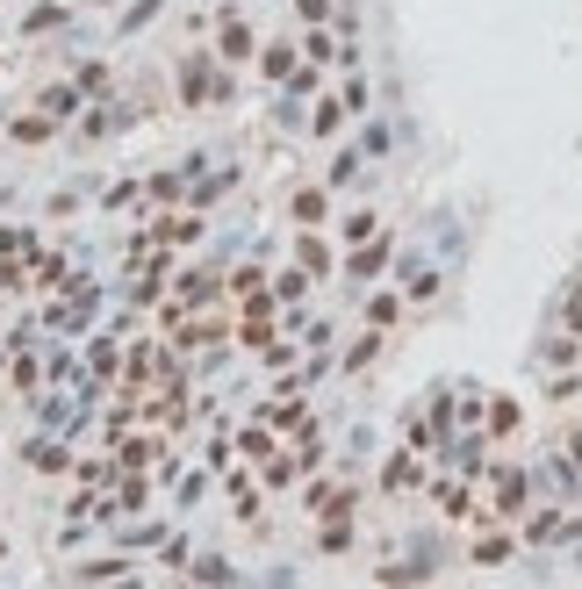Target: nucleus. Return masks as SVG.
Returning a JSON list of instances; mask_svg holds the SVG:
<instances>
[{
    "label": "nucleus",
    "instance_id": "4",
    "mask_svg": "<svg viewBox=\"0 0 582 589\" xmlns=\"http://www.w3.org/2000/svg\"><path fill=\"white\" fill-rule=\"evenodd\" d=\"M36 108H44V116H51V122H72V116H80V108H86V94H80V87H72V80H66V87H44V94H36Z\"/></svg>",
    "mask_w": 582,
    "mask_h": 589
},
{
    "label": "nucleus",
    "instance_id": "20",
    "mask_svg": "<svg viewBox=\"0 0 582 589\" xmlns=\"http://www.w3.org/2000/svg\"><path fill=\"white\" fill-rule=\"evenodd\" d=\"M381 482H389V489H411V482H417V460H411V453H403V460H395V468L381 474Z\"/></svg>",
    "mask_w": 582,
    "mask_h": 589
},
{
    "label": "nucleus",
    "instance_id": "5",
    "mask_svg": "<svg viewBox=\"0 0 582 589\" xmlns=\"http://www.w3.org/2000/svg\"><path fill=\"white\" fill-rule=\"evenodd\" d=\"M302 58H309V65H338V36H331L324 22H309V36H302Z\"/></svg>",
    "mask_w": 582,
    "mask_h": 589
},
{
    "label": "nucleus",
    "instance_id": "18",
    "mask_svg": "<svg viewBox=\"0 0 582 589\" xmlns=\"http://www.w3.org/2000/svg\"><path fill=\"white\" fill-rule=\"evenodd\" d=\"M518 432V402H497V410H489V438H511Z\"/></svg>",
    "mask_w": 582,
    "mask_h": 589
},
{
    "label": "nucleus",
    "instance_id": "13",
    "mask_svg": "<svg viewBox=\"0 0 582 589\" xmlns=\"http://www.w3.org/2000/svg\"><path fill=\"white\" fill-rule=\"evenodd\" d=\"M345 238H353V244L381 238V216H375V208H353V216H345Z\"/></svg>",
    "mask_w": 582,
    "mask_h": 589
},
{
    "label": "nucleus",
    "instance_id": "22",
    "mask_svg": "<svg viewBox=\"0 0 582 589\" xmlns=\"http://www.w3.org/2000/svg\"><path fill=\"white\" fill-rule=\"evenodd\" d=\"M295 15L302 22H331V0H295Z\"/></svg>",
    "mask_w": 582,
    "mask_h": 589
},
{
    "label": "nucleus",
    "instance_id": "23",
    "mask_svg": "<svg viewBox=\"0 0 582 589\" xmlns=\"http://www.w3.org/2000/svg\"><path fill=\"white\" fill-rule=\"evenodd\" d=\"M86 8H122V0H86Z\"/></svg>",
    "mask_w": 582,
    "mask_h": 589
},
{
    "label": "nucleus",
    "instance_id": "16",
    "mask_svg": "<svg viewBox=\"0 0 582 589\" xmlns=\"http://www.w3.org/2000/svg\"><path fill=\"white\" fill-rule=\"evenodd\" d=\"M395 316H403V302H395V294H375V302H367V324H375V330H389Z\"/></svg>",
    "mask_w": 582,
    "mask_h": 589
},
{
    "label": "nucleus",
    "instance_id": "7",
    "mask_svg": "<svg viewBox=\"0 0 582 589\" xmlns=\"http://www.w3.org/2000/svg\"><path fill=\"white\" fill-rule=\"evenodd\" d=\"M518 503H525V474H518V468H503V474H497V510H489V518H511Z\"/></svg>",
    "mask_w": 582,
    "mask_h": 589
},
{
    "label": "nucleus",
    "instance_id": "11",
    "mask_svg": "<svg viewBox=\"0 0 582 589\" xmlns=\"http://www.w3.org/2000/svg\"><path fill=\"white\" fill-rule=\"evenodd\" d=\"M431 503H446V518H475V510H467V489H461V482H431Z\"/></svg>",
    "mask_w": 582,
    "mask_h": 589
},
{
    "label": "nucleus",
    "instance_id": "12",
    "mask_svg": "<svg viewBox=\"0 0 582 589\" xmlns=\"http://www.w3.org/2000/svg\"><path fill=\"white\" fill-rule=\"evenodd\" d=\"M360 166H367V152H338V158H331V188H353V180H360Z\"/></svg>",
    "mask_w": 582,
    "mask_h": 589
},
{
    "label": "nucleus",
    "instance_id": "21",
    "mask_svg": "<svg viewBox=\"0 0 582 589\" xmlns=\"http://www.w3.org/2000/svg\"><path fill=\"white\" fill-rule=\"evenodd\" d=\"M360 152H367V158H381V152H389V130H381V122H367V137H360Z\"/></svg>",
    "mask_w": 582,
    "mask_h": 589
},
{
    "label": "nucleus",
    "instance_id": "14",
    "mask_svg": "<svg viewBox=\"0 0 582 589\" xmlns=\"http://www.w3.org/2000/svg\"><path fill=\"white\" fill-rule=\"evenodd\" d=\"M338 101H345V116H367V101H375V94H367L360 72H345V94H338Z\"/></svg>",
    "mask_w": 582,
    "mask_h": 589
},
{
    "label": "nucleus",
    "instance_id": "2",
    "mask_svg": "<svg viewBox=\"0 0 582 589\" xmlns=\"http://www.w3.org/2000/svg\"><path fill=\"white\" fill-rule=\"evenodd\" d=\"M295 58H302V44H266V51H259V80H266V87H288Z\"/></svg>",
    "mask_w": 582,
    "mask_h": 589
},
{
    "label": "nucleus",
    "instance_id": "15",
    "mask_svg": "<svg viewBox=\"0 0 582 589\" xmlns=\"http://www.w3.org/2000/svg\"><path fill=\"white\" fill-rule=\"evenodd\" d=\"M51 130H58V122L44 116V108H36V116H22V122H15V137H22V144H44V137H51Z\"/></svg>",
    "mask_w": 582,
    "mask_h": 589
},
{
    "label": "nucleus",
    "instance_id": "19",
    "mask_svg": "<svg viewBox=\"0 0 582 589\" xmlns=\"http://www.w3.org/2000/svg\"><path fill=\"white\" fill-rule=\"evenodd\" d=\"M503 554H511V539H503V532H497V539H475V561H482V568H497Z\"/></svg>",
    "mask_w": 582,
    "mask_h": 589
},
{
    "label": "nucleus",
    "instance_id": "3",
    "mask_svg": "<svg viewBox=\"0 0 582 589\" xmlns=\"http://www.w3.org/2000/svg\"><path fill=\"white\" fill-rule=\"evenodd\" d=\"M309 130H317V137H338L345 130V101L338 94H309Z\"/></svg>",
    "mask_w": 582,
    "mask_h": 589
},
{
    "label": "nucleus",
    "instance_id": "9",
    "mask_svg": "<svg viewBox=\"0 0 582 589\" xmlns=\"http://www.w3.org/2000/svg\"><path fill=\"white\" fill-rule=\"evenodd\" d=\"M295 260H302V274H331V244L317 238V230H309V238L295 244Z\"/></svg>",
    "mask_w": 582,
    "mask_h": 589
},
{
    "label": "nucleus",
    "instance_id": "17",
    "mask_svg": "<svg viewBox=\"0 0 582 589\" xmlns=\"http://www.w3.org/2000/svg\"><path fill=\"white\" fill-rule=\"evenodd\" d=\"M158 8H166V0H130V8H122V36H130V29H144V22H152Z\"/></svg>",
    "mask_w": 582,
    "mask_h": 589
},
{
    "label": "nucleus",
    "instance_id": "1",
    "mask_svg": "<svg viewBox=\"0 0 582 589\" xmlns=\"http://www.w3.org/2000/svg\"><path fill=\"white\" fill-rule=\"evenodd\" d=\"M216 58L223 65H245V58H259V44H252V29H245L230 8H223V29H216Z\"/></svg>",
    "mask_w": 582,
    "mask_h": 589
},
{
    "label": "nucleus",
    "instance_id": "6",
    "mask_svg": "<svg viewBox=\"0 0 582 589\" xmlns=\"http://www.w3.org/2000/svg\"><path fill=\"white\" fill-rule=\"evenodd\" d=\"M345 266H353L360 280H367V274H381V266H389V230H381V238H367V244H360V252H353Z\"/></svg>",
    "mask_w": 582,
    "mask_h": 589
},
{
    "label": "nucleus",
    "instance_id": "8",
    "mask_svg": "<svg viewBox=\"0 0 582 589\" xmlns=\"http://www.w3.org/2000/svg\"><path fill=\"white\" fill-rule=\"evenodd\" d=\"M324 216H331V194H324V188H302V194H295V224H324Z\"/></svg>",
    "mask_w": 582,
    "mask_h": 589
},
{
    "label": "nucleus",
    "instance_id": "10",
    "mask_svg": "<svg viewBox=\"0 0 582 589\" xmlns=\"http://www.w3.org/2000/svg\"><path fill=\"white\" fill-rule=\"evenodd\" d=\"M58 22H66V8H58V0H36L29 15H22V29H29V36H44V29H58Z\"/></svg>",
    "mask_w": 582,
    "mask_h": 589
}]
</instances>
